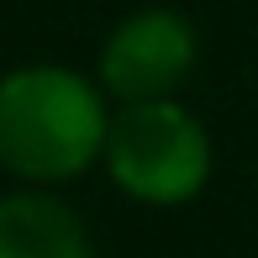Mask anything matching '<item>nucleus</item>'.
Wrapping results in <instances>:
<instances>
[{"instance_id": "f257e3e1", "label": "nucleus", "mask_w": 258, "mask_h": 258, "mask_svg": "<svg viewBox=\"0 0 258 258\" xmlns=\"http://www.w3.org/2000/svg\"><path fill=\"white\" fill-rule=\"evenodd\" d=\"M111 105L74 63H16L0 74V169L32 190L79 179L105 158Z\"/></svg>"}, {"instance_id": "f03ea898", "label": "nucleus", "mask_w": 258, "mask_h": 258, "mask_svg": "<svg viewBox=\"0 0 258 258\" xmlns=\"http://www.w3.org/2000/svg\"><path fill=\"white\" fill-rule=\"evenodd\" d=\"M105 174L137 206H190L211 184L216 148L184 100L121 105L105 137Z\"/></svg>"}, {"instance_id": "7ed1b4c3", "label": "nucleus", "mask_w": 258, "mask_h": 258, "mask_svg": "<svg viewBox=\"0 0 258 258\" xmlns=\"http://www.w3.org/2000/svg\"><path fill=\"white\" fill-rule=\"evenodd\" d=\"M195 63H201L195 21L179 6H143L105 32L95 74L111 100L148 105V100H179Z\"/></svg>"}, {"instance_id": "20e7f679", "label": "nucleus", "mask_w": 258, "mask_h": 258, "mask_svg": "<svg viewBox=\"0 0 258 258\" xmlns=\"http://www.w3.org/2000/svg\"><path fill=\"white\" fill-rule=\"evenodd\" d=\"M0 258H95V242L63 195L21 184L0 195Z\"/></svg>"}]
</instances>
